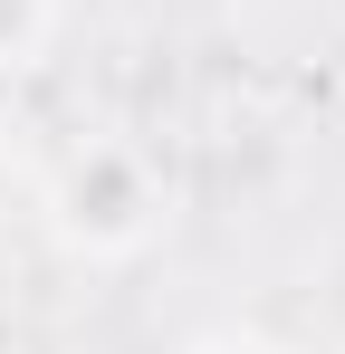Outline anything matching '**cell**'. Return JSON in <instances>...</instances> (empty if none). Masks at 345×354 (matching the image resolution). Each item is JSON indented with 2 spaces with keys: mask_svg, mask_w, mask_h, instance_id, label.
Here are the masks:
<instances>
[{
  "mask_svg": "<svg viewBox=\"0 0 345 354\" xmlns=\"http://www.w3.org/2000/svg\"><path fill=\"white\" fill-rule=\"evenodd\" d=\"M48 29H57V0H0V77H19L39 58Z\"/></svg>",
  "mask_w": 345,
  "mask_h": 354,
  "instance_id": "cell-2",
  "label": "cell"
},
{
  "mask_svg": "<svg viewBox=\"0 0 345 354\" xmlns=\"http://www.w3.org/2000/svg\"><path fill=\"white\" fill-rule=\"evenodd\" d=\"M182 354H288L278 335H249V326H221V335H192Z\"/></svg>",
  "mask_w": 345,
  "mask_h": 354,
  "instance_id": "cell-3",
  "label": "cell"
},
{
  "mask_svg": "<svg viewBox=\"0 0 345 354\" xmlns=\"http://www.w3.org/2000/svg\"><path fill=\"white\" fill-rule=\"evenodd\" d=\"M39 211H48L57 249L115 268V259H144V249L172 230V182H163V163H154L134 134H77L48 163Z\"/></svg>",
  "mask_w": 345,
  "mask_h": 354,
  "instance_id": "cell-1",
  "label": "cell"
},
{
  "mask_svg": "<svg viewBox=\"0 0 345 354\" xmlns=\"http://www.w3.org/2000/svg\"><path fill=\"white\" fill-rule=\"evenodd\" d=\"M0 192H10V134H0Z\"/></svg>",
  "mask_w": 345,
  "mask_h": 354,
  "instance_id": "cell-4",
  "label": "cell"
}]
</instances>
